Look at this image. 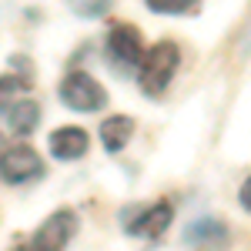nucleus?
Returning <instances> with one entry per match:
<instances>
[{
	"mask_svg": "<svg viewBox=\"0 0 251 251\" xmlns=\"http://www.w3.org/2000/svg\"><path fill=\"white\" fill-rule=\"evenodd\" d=\"M177 64H181V50H177V44L171 40H161L154 44L151 50H148V57L141 64V91L151 97H161L164 94V87L171 84L174 71H177Z\"/></svg>",
	"mask_w": 251,
	"mask_h": 251,
	"instance_id": "f257e3e1",
	"label": "nucleus"
},
{
	"mask_svg": "<svg viewBox=\"0 0 251 251\" xmlns=\"http://www.w3.org/2000/svg\"><path fill=\"white\" fill-rule=\"evenodd\" d=\"M57 94H60V100H64L71 111H80V114L100 111V107L107 104V91H104L91 74H84V71H71V74H64Z\"/></svg>",
	"mask_w": 251,
	"mask_h": 251,
	"instance_id": "f03ea898",
	"label": "nucleus"
},
{
	"mask_svg": "<svg viewBox=\"0 0 251 251\" xmlns=\"http://www.w3.org/2000/svg\"><path fill=\"white\" fill-rule=\"evenodd\" d=\"M107 57L114 60L121 71H134L144 64V37H141V30L131 27V24H117L111 27V34H107Z\"/></svg>",
	"mask_w": 251,
	"mask_h": 251,
	"instance_id": "7ed1b4c3",
	"label": "nucleus"
},
{
	"mask_svg": "<svg viewBox=\"0 0 251 251\" xmlns=\"http://www.w3.org/2000/svg\"><path fill=\"white\" fill-rule=\"evenodd\" d=\"M74 231H77V214L67 211V208H60V211H54L37 228L34 241H30V251H64L67 245H71Z\"/></svg>",
	"mask_w": 251,
	"mask_h": 251,
	"instance_id": "20e7f679",
	"label": "nucleus"
},
{
	"mask_svg": "<svg viewBox=\"0 0 251 251\" xmlns=\"http://www.w3.org/2000/svg\"><path fill=\"white\" fill-rule=\"evenodd\" d=\"M0 171H3V181L7 184H24V181H34L44 174V161L34 148L27 144H14L3 151V161H0Z\"/></svg>",
	"mask_w": 251,
	"mask_h": 251,
	"instance_id": "39448f33",
	"label": "nucleus"
},
{
	"mask_svg": "<svg viewBox=\"0 0 251 251\" xmlns=\"http://www.w3.org/2000/svg\"><path fill=\"white\" fill-rule=\"evenodd\" d=\"M87 144H91V137L87 131H80V127H57L50 141H47V148H50V154L57 157V161H77V157L87 154Z\"/></svg>",
	"mask_w": 251,
	"mask_h": 251,
	"instance_id": "423d86ee",
	"label": "nucleus"
},
{
	"mask_svg": "<svg viewBox=\"0 0 251 251\" xmlns=\"http://www.w3.org/2000/svg\"><path fill=\"white\" fill-rule=\"evenodd\" d=\"M171 218H174L171 204L161 201V204H154V208H144V211H141V221H131L127 228H131V234H141V238H157V234L168 231Z\"/></svg>",
	"mask_w": 251,
	"mask_h": 251,
	"instance_id": "0eeeda50",
	"label": "nucleus"
},
{
	"mask_svg": "<svg viewBox=\"0 0 251 251\" xmlns=\"http://www.w3.org/2000/svg\"><path fill=\"white\" fill-rule=\"evenodd\" d=\"M131 134H134V117H127V114H114V117H107V121L100 124V144H104L111 154H117V151L131 141Z\"/></svg>",
	"mask_w": 251,
	"mask_h": 251,
	"instance_id": "6e6552de",
	"label": "nucleus"
},
{
	"mask_svg": "<svg viewBox=\"0 0 251 251\" xmlns=\"http://www.w3.org/2000/svg\"><path fill=\"white\" fill-rule=\"evenodd\" d=\"M40 124V104L37 100H14L7 107V127L17 134H30Z\"/></svg>",
	"mask_w": 251,
	"mask_h": 251,
	"instance_id": "1a4fd4ad",
	"label": "nucleus"
},
{
	"mask_svg": "<svg viewBox=\"0 0 251 251\" xmlns=\"http://www.w3.org/2000/svg\"><path fill=\"white\" fill-rule=\"evenodd\" d=\"M77 17H84V20H97V17H104L107 10H111V3L114 0H64Z\"/></svg>",
	"mask_w": 251,
	"mask_h": 251,
	"instance_id": "9d476101",
	"label": "nucleus"
},
{
	"mask_svg": "<svg viewBox=\"0 0 251 251\" xmlns=\"http://www.w3.org/2000/svg\"><path fill=\"white\" fill-rule=\"evenodd\" d=\"M144 3L154 14H184V10H191L198 0H144Z\"/></svg>",
	"mask_w": 251,
	"mask_h": 251,
	"instance_id": "9b49d317",
	"label": "nucleus"
},
{
	"mask_svg": "<svg viewBox=\"0 0 251 251\" xmlns=\"http://www.w3.org/2000/svg\"><path fill=\"white\" fill-rule=\"evenodd\" d=\"M238 201H241V208H248L251 211V177L241 184V191H238Z\"/></svg>",
	"mask_w": 251,
	"mask_h": 251,
	"instance_id": "f8f14e48",
	"label": "nucleus"
}]
</instances>
